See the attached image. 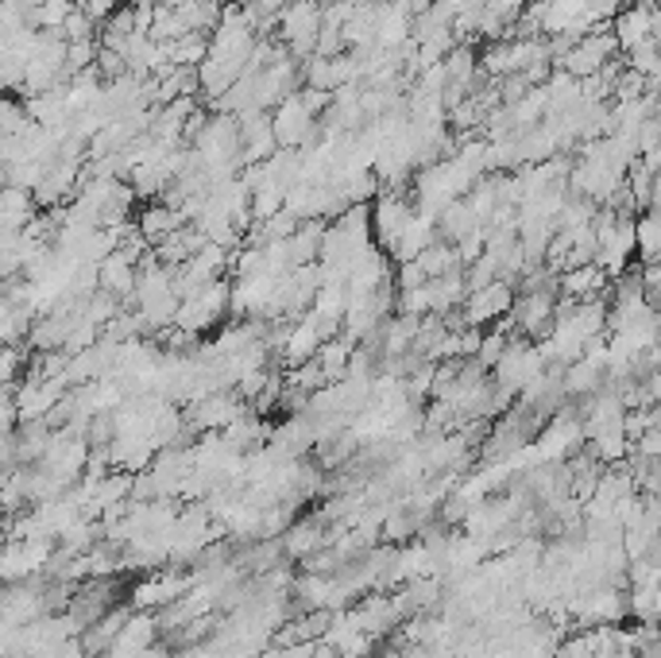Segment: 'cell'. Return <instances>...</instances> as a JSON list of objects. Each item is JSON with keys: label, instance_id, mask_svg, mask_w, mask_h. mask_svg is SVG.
Wrapping results in <instances>:
<instances>
[{"label": "cell", "instance_id": "1", "mask_svg": "<svg viewBox=\"0 0 661 658\" xmlns=\"http://www.w3.org/2000/svg\"><path fill=\"white\" fill-rule=\"evenodd\" d=\"M596 237H600L596 264H600L611 279H619L626 271V264L638 256V217L615 214L608 205V210L596 217Z\"/></svg>", "mask_w": 661, "mask_h": 658}, {"label": "cell", "instance_id": "2", "mask_svg": "<svg viewBox=\"0 0 661 658\" xmlns=\"http://www.w3.org/2000/svg\"><path fill=\"white\" fill-rule=\"evenodd\" d=\"M546 368L549 360L546 353H542V345H530L526 338H511V345L499 356V365L492 368V376L507 395H522L530 383L546 376Z\"/></svg>", "mask_w": 661, "mask_h": 658}, {"label": "cell", "instance_id": "3", "mask_svg": "<svg viewBox=\"0 0 661 658\" xmlns=\"http://www.w3.org/2000/svg\"><path fill=\"white\" fill-rule=\"evenodd\" d=\"M229 311H232V279H217V283L202 287L198 294L186 299L182 311H178V318H175V329L198 338V333L217 326Z\"/></svg>", "mask_w": 661, "mask_h": 658}, {"label": "cell", "instance_id": "4", "mask_svg": "<svg viewBox=\"0 0 661 658\" xmlns=\"http://www.w3.org/2000/svg\"><path fill=\"white\" fill-rule=\"evenodd\" d=\"M615 51H619V39L611 36V27H600V31H592V36H584L581 43L573 47V51L564 54L561 71L573 74V78H592V74H603L611 63H615Z\"/></svg>", "mask_w": 661, "mask_h": 658}, {"label": "cell", "instance_id": "5", "mask_svg": "<svg viewBox=\"0 0 661 658\" xmlns=\"http://www.w3.org/2000/svg\"><path fill=\"white\" fill-rule=\"evenodd\" d=\"M271 121H275V136H279V148H287V152L309 148V140H314V132H318V125H314L318 116H314V109L306 105L302 89L298 93H291V98L275 109Z\"/></svg>", "mask_w": 661, "mask_h": 658}, {"label": "cell", "instance_id": "6", "mask_svg": "<svg viewBox=\"0 0 661 658\" xmlns=\"http://www.w3.org/2000/svg\"><path fill=\"white\" fill-rule=\"evenodd\" d=\"M415 214H418L415 202H406L398 190H383V194L376 198V205H371V232H376V244H380L383 252L395 249V241L403 237V229L410 225Z\"/></svg>", "mask_w": 661, "mask_h": 658}, {"label": "cell", "instance_id": "7", "mask_svg": "<svg viewBox=\"0 0 661 658\" xmlns=\"http://www.w3.org/2000/svg\"><path fill=\"white\" fill-rule=\"evenodd\" d=\"M514 287L507 283V279H495V283L480 287V291H472L465 299V306H460V318H465V326H495L499 318H507L514 306Z\"/></svg>", "mask_w": 661, "mask_h": 658}, {"label": "cell", "instance_id": "8", "mask_svg": "<svg viewBox=\"0 0 661 658\" xmlns=\"http://www.w3.org/2000/svg\"><path fill=\"white\" fill-rule=\"evenodd\" d=\"M581 442H588V438H584V418L573 415V410H557L546 427H542L534 450H538V461H564Z\"/></svg>", "mask_w": 661, "mask_h": 658}, {"label": "cell", "instance_id": "9", "mask_svg": "<svg viewBox=\"0 0 661 658\" xmlns=\"http://www.w3.org/2000/svg\"><path fill=\"white\" fill-rule=\"evenodd\" d=\"M557 291H561L569 303H596V299L611 294V276L600 264L564 267L561 276H557Z\"/></svg>", "mask_w": 661, "mask_h": 658}, {"label": "cell", "instance_id": "10", "mask_svg": "<svg viewBox=\"0 0 661 658\" xmlns=\"http://www.w3.org/2000/svg\"><path fill=\"white\" fill-rule=\"evenodd\" d=\"M244 395L232 392H209L205 400H194V427L198 430H229L232 422L244 418Z\"/></svg>", "mask_w": 661, "mask_h": 658}, {"label": "cell", "instance_id": "11", "mask_svg": "<svg viewBox=\"0 0 661 658\" xmlns=\"http://www.w3.org/2000/svg\"><path fill=\"white\" fill-rule=\"evenodd\" d=\"M650 9L653 4H626V9H619V16L611 20V36L619 39V51H635L638 43H646V39H653V24H650Z\"/></svg>", "mask_w": 661, "mask_h": 658}, {"label": "cell", "instance_id": "12", "mask_svg": "<svg viewBox=\"0 0 661 658\" xmlns=\"http://www.w3.org/2000/svg\"><path fill=\"white\" fill-rule=\"evenodd\" d=\"M136 287H140V264H136V260H128L120 249L109 260H101V291L113 294L116 303H120V299H132Z\"/></svg>", "mask_w": 661, "mask_h": 658}, {"label": "cell", "instance_id": "13", "mask_svg": "<svg viewBox=\"0 0 661 658\" xmlns=\"http://www.w3.org/2000/svg\"><path fill=\"white\" fill-rule=\"evenodd\" d=\"M186 225V217L178 214L175 205H167V202H151V205H143L140 210V217H136V229L143 232L151 241V249L160 241H167L170 232H178Z\"/></svg>", "mask_w": 661, "mask_h": 658}, {"label": "cell", "instance_id": "14", "mask_svg": "<svg viewBox=\"0 0 661 658\" xmlns=\"http://www.w3.org/2000/svg\"><path fill=\"white\" fill-rule=\"evenodd\" d=\"M167 54H170V66H186V71H198V66L209 59V39L202 31H190V36L175 39L167 43Z\"/></svg>", "mask_w": 661, "mask_h": 658}, {"label": "cell", "instance_id": "15", "mask_svg": "<svg viewBox=\"0 0 661 658\" xmlns=\"http://www.w3.org/2000/svg\"><path fill=\"white\" fill-rule=\"evenodd\" d=\"M638 256L643 264H661V210H646L638 217Z\"/></svg>", "mask_w": 661, "mask_h": 658}, {"label": "cell", "instance_id": "16", "mask_svg": "<svg viewBox=\"0 0 661 658\" xmlns=\"http://www.w3.org/2000/svg\"><path fill=\"white\" fill-rule=\"evenodd\" d=\"M93 31H98V16H89L86 9H74L71 20L62 24V36H66V43H89V39H93Z\"/></svg>", "mask_w": 661, "mask_h": 658}, {"label": "cell", "instance_id": "17", "mask_svg": "<svg viewBox=\"0 0 661 658\" xmlns=\"http://www.w3.org/2000/svg\"><path fill=\"white\" fill-rule=\"evenodd\" d=\"M507 345H511V333H507V329L484 333V341H480V353H476V365H484L487 372H492V368L499 365V356L507 353Z\"/></svg>", "mask_w": 661, "mask_h": 658}, {"label": "cell", "instance_id": "18", "mask_svg": "<svg viewBox=\"0 0 661 658\" xmlns=\"http://www.w3.org/2000/svg\"><path fill=\"white\" fill-rule=\"evenodd\" d=\"M321 543H326V539H321L318 527L302 523V527H294V534L287 539V551H291V554H306V551L314 554V551H321Z\"/></svg>", "mask_w": 661, "mask_h": 658}, {"label": "cell", "instance_id": "19", "mask_svg": "<svg viewBox=\"0 0 661 658\" xmlns=\"http://www.w3.org/2000/svg\"><path fill=\"white\" fill-rule=\"evenodd\" d=\"M650 210H661V170H658V182H653V205Z\"/></svg>", "mask_w": 661, "mask_h": 658}, {"label": "cell", "instance_id": "20", "mask_svg": "<svg viewBox=\"0 0 661 658\" xmlns=\"http://www.w3.org/2000/svg\"><path fill=\"white\" fill-rule=\"evenodd\" d=\"M160 4H163V9H182L186 0H160Z\"/></svg>", "mask_w": 661, "mask_h": 658}]
</instances>
